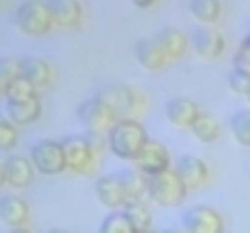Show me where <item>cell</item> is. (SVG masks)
Instances as JSON below:
<instances>
[{"instance_id":"6da1fadb","label":"cell","mask_w":250,"mask_h":233,"mask_svg":"<svg viewBox=\"0 0 250 233\" xmlns=\"http://www.w3.org/2000/svg\"><path fill=\"white\" fill-rule=\"evenodd\" d=\"M105 138H108V150L118 160H133V162L140 155V150L145 148V143L150 140L145 128H143V123L133 121V118L118 121Z\"/></svg>"},{"instance_id":"7a4b0ae2","label":"cell","mask_w":250,"mask_h":233,"mask_svg":"<svg viewBox=\"0 0 250 233\" xmlns=\"http://www.w3.org/2000/svg\"><path fill=\"white\" fill-rule=\"evenodd\" d=\"M115 115L118 121L123 118H133L138 121V115L145 110V96L140 88H133V86H125V84H118V86H110L101 93H96Z\"/></svg>"},{"instance_id":"3957f363","label":"cell","mask_w":250,"mask_h":233,"mask_svg":"<svg viewBox=\"0 0 250 233\" xmlns=\"http://www.w3.org/2000/svg\"><path fill=\"white\" fill-rule=\"evenodd\" d=\"M15 25L30 37H44L54 25L47 0H25L15 13Z\"/></svg>"},{"instance_id":"277c9868","label":"cell","mask_w":250,"mask_h":233,"mask_svg":"<svg viewBox=\"0 0 250 233\" xmlns=\"http://www.w3.org/2000/svg\"><path fill=\"white\" fill-rule=\"evenodd\" d=\"M147 196L160 206H179L187 199V187H184V182L179 179V174L174 169H167L162 174L150 177Z\"/></svg>"},{"instance_id":"5b68a950","label":"cell","mask_w":250,"mask_h":233,"mask_svg":"<svg viewBox=\"0 0 250 233\" xmlns=\"http://www.w3.org/2000/svg\"><path fill=\"white\" fill-rule=\"evenodd\" d=\"M79 121H81V126L86 128V133L108 135L110 128L118 123V115H115L98 96H91L88 101H83V103L79 106Z\"/></svg>"},{"instance_id":"8992f818","label":"cell","mask_w":250,"mask_h":233,"mask_svg":"<svg viewBox=\"0 0 250 233\" xmlns=\"http://www.w3.org/2000/svg\"><path fill=\"white\" fill-rule=\"evenodd\" d=\"M59 143L64 148V157H66V169L69 172H74V174H88L96 167L98 155L88 145L86 135H66Z\"/></svg>"},{"instance_id":"52a82bcc","label":"cell","mask_w":250,"mask_h":233,"mask_svg":"<svg viewBox=\"0 0 250 233\" xmlns=\"http://www.w3.org/2000/svg\"><path fill=\"white\" fill-rule=\"evenodd\" d=\"M30 160L35 165V169L40 174L54 177L62 174L66 169V157H64V148L57 140H37L30 148Z\"/></svg>"},{"instance_id":"ba28073f","label":"cell","mask_w":250,"mask_h":233,"mask_svg":"<svg viewBox=\"0 0 250 233\" xmlns=\"http://www.w3.org/2000/svg\"><path fill=\"white\" fill-rule=\"evenodd\" d=\"M187 233H226V218L218 209L208 204H196L182 216Z\"/></svg>"},{"instance_id":"9c48e42d","label":"cell","mask_w":250,"mask_h":233,"mask_svg":"<svg viewBox=\"0 0 250 233\" xmlns=\"http://www.w3.org/2000/svg\"><path fill=\"white\" fill-rule=\"evenodd\" d=\"M135 169H140L145 177H155L169 169V152L160 140H147L140 155L135 157Z\"/></svg>"},{"instance_id":"30bf717a","label":"cell","mask_w":250,"mask_h":233,"mask_svg":"<svg viewBox=\"0 0 250 233\" xmlns=\"http://www.w3.org/2000/svg\"><path fill=\"white\" fill-rule=\"evenodd\" d=\"M96 199L118 211V209H125V204H128V194H125V187H123V179L120 174H103L96 179Z\"/></svg>"},{"instance_id":"8fae6325","label":"cell","mask_w":250,"mask_h":233,"mask_svg":"<svg viewBox=\"0 0 250 233\" xmlns=\"http://www.w3.org/2000/svg\"><path fill=\"white\" fill-rule=\"evenodd\" d=\"M174 172H177V174H179V179L184 182L187 191L201 189V187L208 182V174H211L208 165H206L201 157H196V155H184V157H179V162H177V169H174Z\"/></svg>"},{"instance_id":"7c38bea8","label":"cell","mask_w":250,"mask_h":233,"mask_svg":"<svg viewBox=\"0 0 250 233\" xmlns=\"http://www.w3.org/2000/svg\"><path fill=\"white\" fill-rule=\"evenodd\" d=\"M165 113H167V121L172 126H177V128H191L196 123V118L201 115V108L191 98L177 96V98H169L167 101Z\"/></svg>"},{"instance_id":"4fadbf2b","label":"cell","mask_w":250,"mask_h":233,"mask_svg":"<svg viewBox=\"0 0 250 233\" xmlns=\"http://www.w3.org/2000/svg\"><path fill=\"white\" fill-rule=\"evenodd\" d=\"M194 49H196V54H199L201 59L213 62V59H218V57L223 54L226 40H223V35L216 32L213 27L201 25V27L194 30Z\"/></svg>"},{"instance_id":"5bb4252c","label":"cell","mask_w":250,"mask_h":233,"mask_svg":"<svg viewBox=\"0 0 250 233\" xmlns=\"http://www.w3.org/2000/svg\"><path fill=\"white\" fill-rule=\"evenodd\" d=\"M35 165L30 157H22V155H8L5 157V179L13 189H25L32 184L35 179Z\"/></svg>"},{"instance_id":"9a60e30c","label":"cell","mask_w":250,"mask_h":233,"mask_svg":"<svg viewBox=\"0 0 250 233\" xmlns=\"http://www.w3.org/2000/svg\"><path fill=\"white\" fill-rule=\"evenodd\" d=\"M0 218H3L10 228H20L30 221V206L22 196L18 194H5L0 196Z\"/></svg>"},{"instance_id":"2e32d148","label":"cell","mask_w":250,"mask_h":233,"mask_svg":"<svg viewBox=\"0 0 250 233\" xmlns=\"http://www.w3.org/2000/svg\"><path fill=\"white\" fill-rule=\"evenodd\" d=\"M47 5H49L54 25H59V27H76L81 22L83 8H81L79 0H47Z\"/></svg>"},{"instance_id":"e0dca14e","label":"cell","mask_w":250,"mask_h":233,"mask_svg":"<svg viewBox=\"0 0 250 233\" xmlns=\"http://www.w3.org/2000/svg\"><path fill=\"white\" fill-rule=\"evenodd\" d=\"M135 57H138V62L145 66V69H150V71H157V69H162V66H167V54L162 52V47H160V42L155 40V37H145V40H140L138 44H135Z\"/></svg>"},{"instance_id":"ac0fdd59","label":"cell","mask_w":250,"mask_h":233,"mask_svg":"<svg viewBox=\"0 0 250 233\" xmlns=\"http://www.w3.org/2000/svg\"><path fill=\"white\" fill-rule=\"evenodd\" d=\"M42 115V101L40 96L30 98V101H18V103H8V118L20 128V126H32Z\"/></svg>"},{"instance_id":"d6986e66","label":"cell","mask_w":250,"mask_h":233,"mask_svg":"<svg viewBox=\"0 0 250 233\" xmlns=\"http://www.w3.org/2000/svg\"><path fill=\"white\" fill-rule=\"evenodd\" d=\"M20 66H22V79H27L35 88H44L52 84V66L44 59L25 57V59H20Z\"/></svg>"},{"instance_id":"ffe728a7","label":"cell","mask_w":250,"mask_h":233,"mask_svg":"<svg viewBox=\"0 0 250 233\" xmlns=\"http://www.w3.org/2000/svg\"><path fill=\"white\" fill-rule=\"evenodd\" d=\"M155 40L160 42V47H162V52L167 54L169 62H172V59H182L184 52H187V37H184V32L177 30V27H165V30H160V32L155 35Z\"/></svg>"},{"instance_id":"44dd1931","label":"cell","mask_w":250,"mask_h":233,"mask_svg":"<svg viewBox=\"0 0 250 233\" xmlns=\"http://www.w3.org/2000/svg\"><path fill=\"white\" fill-rule=\"evenodd\" d=\"M120 179H123L125 194H128V201H143V199L147 196V189H150V177H145L140 169L123 172V174H120Z\"/></svg>"},{"instance_id":"7402d4cb","label":"cell","mask_w":250,"mask_h":233,"mask_svg":"<svg viewBox=\"0 0 250 233\" xmlns=\"http://www.w3.org/2000/svg\"><path fill=\"white\" fill-rule=\"evenodd\" d=\"M191 133H194V138L201 140V143H216L218 135H221V123L213 118L211 113H204V110H201V115L196 118V123L191 126Z\"/></svg>"},{"instance_id":"603a6c76","label":"cell","mask_w":250,"mask_h":233,"mask_svg":"<svg viewBox=\"0 0 250 233\" xmlns=\"http://www.w3.org/2000/svg\"><path fill=\"white\" fill-rule=\"evenodd\" d=\"M123 213L128 216L135 231H150L152 228V211L145 201H128L123 209Z\"/></svg>"},{"instance_id":"cb8c5ba5","label":"cell","mask_w":250,"mask_h":233,"mask_svg":"<svg viewBox=\"0 0 250 233\" xmlns=\"http://www.w3.org/2000/svg\"><path fill=\"white\" fill-rule=\"evenodd\" d=\"M189 10L201 25H213L221 18V0H189Z\"/></svg>"},{"instance_id":"d4e9b609","label":"cell","mask_w":250,"mask_h":233,"mask_svg":"<svg viewBox=\"0 0 250 233\" xmlns=\"http://www.w3.org/2000/svg\"><path fill=\"white\" fill-rule=\"evenodd\" d=\"M98 233H138V231L133 228V223L128 221V216H125L123 211H110L101 221Z\"/></svg>"},{"instance_id":"484cf974","label":"cell","mask_w":250,"mask_h":233,"mask_svg":"<svg viewBox=\"0 0 250 233\" xmlns=\"http://www.w3.org/2000/svg\"><path fill=\"white\" fill-rule=\"evenodd\" d=\"M37 96V88L27 81V79H15V81H10L8 86H5V98H8V103H18V101H30V98H35Z\"/></svg>"},{"instance_id":"4316f807","label":"cell","mask_w":250,"mask_h":233,"mask_svg":"<svg viewBox=\"0 0 250 233\" xmlns=\"http://www.w3.org/2000/svg\"><path fill=\"white\" fill-rule=\"evenodd\" d=\"M230 130H233V138L250 148V108L248 110H238L233 118H230Z\"/></svg>"},{"instance_id":"83f0119b","label":"cell","mask_w":250,"mask_h":233,"mask_svg":"<svg viewBox=\"0 0 250 233\" xmlns=\"http://www.w3.org/2000/svg\"><path fill=\"white\" fill-rule=\"evenodd\" d=\"M20 140V130L18 126L8 118V115H0V152H10Z\"/></svg>"},{"instance_id":"f1b7e54d","label":"cell","mask_w":250,"mask_h":233,"mask_svg":"<svg viewBox=\"0 0 250 233\" xmlns=\"http://www.w3.org/2000/svg\"><path fill=\"white\" fill-rule=\"evenodd\" d=\"M233 69L243 76L250 79V32L245 35V40L240 42L238 52H235V59H233Z\"/></svg>"},{"instance_id":"f546056e","label":"cell","mask_w":250,"mask_h":233,"mask_svg":"<svg viewBox=\"0 0 250 233\" xmlns=\"http://www.w3.org/2000/svg\"><path fill=\"white\" fill-rule=\"evenodd\" d=\"M22 76V66H20V59H13V57H3L0 59V79L5 84L15 81Z\"/></svg>"},{"instance_id":"4dcf8cb0","label":"cell","mask_w":250,"mask_h":233,"mask_svg":"<svg viewBox=\"0 0 250 233\" xmlns=\"http://www.w3.org/2000/svg\"><path fill=\"white\" fill-rule=\"evenodd\" d=\"M228 86L235 91V93H240L245 101H250V79L248 76H243V74H238L235 69L228 74Z\"/></svg>"},{"instance_id":"1f68e13d","label":"cell","mask_w":250,"mask_h":233,"mask_svg":"<svg viewBox=\"0 0 250 233\" xmlns=\"http://www.w3.org/2000/svg\"><path fill=\"white\" fill-rule=\"evenodd\" d=\"M8 179H5V157L0 155V187H5Z\"/></svg>"},{"instance_id":"d6a6232c","label":"cell","mask_w":250,"mask_h":233,"mask_svg":"<svg viewBox=\"0 0 250 233\" xmlns=\"http://www.w3.org/2000/svg\"><path fill=\"white\" fill-rule=\"evenodd\" d=\"M157 3V0H133V5H138V8H152Z\"/></svg>"},{"instance_id":"836d02e7","label":"cell","mask_w":250,"mask_h":233,"mask_svg":"<svg viewBox=\"0 0 250 233\" xmlns=\"http://www.w3.org/2000/svg\"><path fill=\"white\" fill-rule=\"evenodd\" d=\"M10 233H32L27 226H20V228H10Z\"/></svg>"},{"instance_id":"e575fe53","label":"cell","mask_w":250,"mask_h":233,"mask_svg":"<svg viewBox=\"0 0 250 233\" xmlns=\"http://www.w3.org/2000/svg\"><path fill=\"white\" fill-rule=\"evenodd\" d=\"M162 233H187V231H184V228H182V231H179V228H165Z\"/></svg>"},{"instance_id":"d590c367","label":"cell","mask_w":250,"mask_h":233,"mask_svg":"<svg viewBox=\"0 0 250 233\" xmlns=\"http://www.w3.org/2000/svg\"><path fill=\"white\" fill-rule=\"evenodd\" d=\"M47 233H71V231H66V228H52V231H47Z\"/></svg>"},{"instance_id":"8d00e7d4","label":"cell","mask_w":250,"mask_h":233,"mask_svg":"<svg viewBox=\"0 0 250 233\" xmlns=\"http://www.w3.org/2000/svg\"><path fill=\"white\" fill-rule=\"evenodd\" d=\"M5 86H8V84H5L3 79H0V96H5Z\"/></svg>"},{"instance_id":"74e56055","label":"cell","mask_w":250,"mask_h":233,"mask_svg":"<svg viewBox=\"0 0 250 233\" xmlns=\"http://www.w3.org/2000/svg\"><path fill=\"white\" fill-rule=\"evenodd\" d=\"M138 233H162V231H155V228H150V231H138Z\"/></svg>"}]
</instances>
